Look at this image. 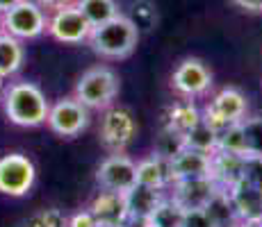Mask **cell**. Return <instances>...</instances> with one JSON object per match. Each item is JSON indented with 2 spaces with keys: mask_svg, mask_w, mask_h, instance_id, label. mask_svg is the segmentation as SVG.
I'll return each instance as SVG.
<instances>
[{
  "mask_svg": "<svg viewBox=\"0 0 262 227\" xmlns=\"http://www.w3.org/2000/svg\"><path fill=\"white\" fill-rule=\"evenodd\" d=\"M46 32L55 41H59L64 45H78L89 39L92 25L82 16V12L75 5H71V7H64V9L48 14Z\"/></svg>",
  "mask_w": 262,
  "mask_h": 227,
  "instance_id": "30bf717a",
  "label": "cell"
},
{
  "mask_svg": "<svg viewBox=\"0 0 262 227\" xmlns=\"http://www.w3.org/2000/svg\"><path fill=\"white\" fill-rule=\"evenodd\" d=\"M246 155H262V116H246L242 118Z\"/></svg>",
  "mask_w": 262,
  "mask_h": 227,
  "instance_id": "4316f807",
  "label": "cell"
},
{
  "mask_svg": "<svg viewBox=\"0 0 262 227\" xmlns=\"http://www.w3.org/2000/svg\"><path fill=\"white\" fill-rule=\"evenodd\" d=\"M34 3H37L46 14H53V12H57V9L71 7V5H75L78 0H34Z\"/></svg>",
  "mask_w": 262,
  "mask_h": 227,
  "instance_id": "1f68e13d",
  "label": "cell"
},
{
  "mask_svg": "<svg viewBox=\"0 0 262 227\" xmlns=\"http://www.w3.org/2000/svg\"><path fill=\"white\" fill-rule=\"evenodd\" d=\"M137 136V120L133 112L121 105H110L103 109L100 118V143L110 153H125L133 139Z\"/></svg>",
  "mask_w": 262,
  "mask_h": 227,
  "instance_id": "8992f818",
  "label": "cell"
},
{
  "mask_svg": "<svg viewBox=\"0 0 262 227\" xmlns=\"http://www.w3.org/2000/svg\"><path fill=\"white\" fill-rule=\"evenodd\" d=\"M46 125L50 132L62 136V139H73L82 134L89 125V109L80 103L78 98H62L50 105Z\"/></svg>",
  "mask_w": 262,
  "mask_h": 227,
  "instance_id": "ba28073f",
  "label": "cell"
},
{
  "mask_svg": "<svg viewBox=\"0 0 262 227\" xmlns=\"http://www.w3.org/2000/svg\"><path fill=\"white\" fill-rule=\"evenodd\" d=\"M244 180L262 186V155H246L244 157Z\"/></svg>",
  "mask_w": 262,
  "mask_h": 227,
  "instance_id": "f546056e",
  "label": "cell"
},
{
  "mask_svg": "<svg viewBox=\"0 0 262 227\" xmlns=\"http://www.w3.org/2000/svg\"><path fill=\"white\" fill-rule=\"evenodd\" d=\"M25 48L23 41L0 32V80H9L23 68Z\"/></svg>",
  "mask_w": 262,
  "mask_h": 227,
  "instance_id": "d6986e66",
  "label": "cell"
},
{
  "mask_svg": "<svg viewBox=\"0 0 262 227\" xmlns=\"http://www.w3.org/2000/svg\"><path fill=\"white\" fill-rule=\"evenodd\" d=\"M208 214L212 216V220L216 225H224V223H233L235 218V211H233V205H230V198H228V191L226 189H219L216 193L210 198V203L205 205Z\"/></svg>",
  "mask_w": 262,
  "mask_h": 227,
  "instance_id": "484cf974",
  "label": "cell"
},
{
  "mask_svg": "<svg viewBox=\"0 0 262 227\" xmlns=\"http://www.w3.org/2000/svg\"><path fill=\"white\" fill-rule=\"evenodd\" d=\"M228 191L235 218L239 223H260L262 220V186L242 178Z\"/></svg>",
  "mask_w": 262,
  "mask_h": 227,
  "instance_id": "7c38bea8",
  "label": "cell"
},
{
  "mask_svg": "<svg viewBox=\"0 0 262 227\" xmlns=\"http://www.w3.org/2000/svg\"><path fill=\"white\" fill-rule=\"evenodd\" d=\"M75 7L82 12V16L87 18L92 28L112 21L114 16H119L121 14L117 0H78Z\"/></svg>",
  "mask_w": 262,
  "mask_h": 227,
  "instance_id": "44dd1931",
  "label": "cell"
},
{
  "mask_svg": "<svg viewBox=\"0 0 262 227\" xmlns=\"http://www.w3.org/2000/svg\"><path fill=\"white\" fill-rule=\"evenodd\" d=\"M210 178L219 184V189H230L235 182L244 178V155L214 150L212 166H210Z\"/></svg>",
  "mask_w": 262,
  "mask_h": 227,
  "instance_id": "e0dca14e",
  "label": "cell"
},
{
  "mask_svg": "<svg viewBox=\"0 0 262 227\" xmlns=\"http://www.w3.org/2000/svg\"><path fill=\"white\" fill-rule=\"evenodd\" d=\"M139 28L133 23V18L125 16V14H119L112 21L96 25L89 32V45L98 57L103 59H125L135 53L139 43Z\"/></svg>",
  "mask_w": 262,
  "mask_h": 227,
  "instance_id": "7a4b0ae2",
  "label": "cell"
},
{
  "mask_svg": "<svg viewBox=\"0 0 262 227\" xmlns=\"http://www.w3.org/2000/svg\"><path fill=\"white\" fill-rule=\"evenodd\" d=\"M3 109L9 123L18 128H39L46 123L50 103L34 82L21 80L3 89Z\"/></svg>",
  "mask_w": 262,
  "mask_h": 227,
  "instance_id": "6da1fadb",
  "label": "cell"
},
{
  "mask_svg": "<svg viewBox=\"0 0 262 227\" xmlns=\"http://www.w3.org/2000/svg\"><path fill=\"white\" fill-rule=\"evenodd\" d=\"M98 227H103V225H98Z\"/></svg>",
  "mask_w": 262,
  "mask_h": 227,
  "instance_id": "f35d334b",
  "label": "cell"
},
{
  "mask_svg": "<svg viewBox=\"0 0 262 227\" xmlns=\"http://www.w3.org/2000/svg\"><path fill=\"white\" fill-rule=\"evenodd\" d=\"M48 14L39 7L34 0H23L14 5L12 9L0 14V28L5 34L18 39V41H30L46 34Z\"/></svg>",
  "mask_w": 262,
  "mask_h": 227,
  "instance_id": "277c9868",
  "label": "cell"
},
{
  "mask_svg": "<svg viewBox=\"0 0 262 227\" xmlns=\"http://www.w3.org/2000/svg\"><path fill=\"white\" fill-rule=\"evenodd\" d=\"M183 218L185 209L167 195L146 220H148V227H183Z\"/></svg>",
  "mask_w": 262,
  "mask_h": 227,
  "instance_id": "7402d4cb",
  "label": "cell"
},
{
  "mask_svg": "<svg viewBox=\"0 0 262 227\" xmlns=\"http://www.w3.org/2000/svg\"><path fill=\"white\" fill-rule=\"evenodd\" d=\"M260 223H262V220H260Z\"/></svg>",
  "mask_w": 262,
  "mask_h": 227,
  "instance_id": "ab89813d",
  "label": "cell"
},
{
  "mask_svg": "<svg viewBox=\"0 0 262 227\" xmlns=\"http://www.w3.org/2000/svg\"><path fill=\"white\" fill-rule=\"evenodd\" d=\"M125 207H128V216L130 218H148L155 211V207L167 198L162 189H153L146 184H135L133 189L125 191Z\"/></svg>",
  "mask_w": 262,
  "mask_h": 227,
  "instance_id": "2e32d148",
  "label": "cell"
},
{
  "mask_svg": "<svg viewBox=\"0 0 262 227\" xmlns=\"http://www.w3.org/2000/svg\"><path fill=\"white\" fill-rule=\"evenodd\" d=\"M242 227H262V223H239Z\"/></svg>",
  "mask_w": 262,
  "mask_h": 227,
  "instance_id": "8d00e7d4",
  "label": "cell"
},
{
  "mask_svg": "<svg viewBox=\"0 0 262 227\" xmlns=\"http://www.w3.org/2000/svg\"><path fill=\"white\" fill-rule=\"evenodd\" d=\"M137 184H146V186H153V189L167 191L171 186L169 159L150 153L148 157L137 161Z\"/></svg>",
  "mask_w": 262,
  "mask_h": 227,
  "instance_id": "ac0fdd59",
  "label": "cell"
},
{
  "mask_svg": "<svg viewBox=\"0 0 262 227\" xmlns=\"http://www.w3.org/2000/svg\"><path fill=\"white\" fill-rule=\"evenodd\" d=\"M96 182L105 191L125 193L137 184V161L130 159L125 153H112L100 161L98 170H96Z\"/></svg>",
  "mask_w": 262,
  "mask_h": 227,
  "instance_id": "8fae6325",
  "label": "cell"
},
{
  "mask_svg": "<svg viewBox=\"0 0 262 227\" xmlns=\"http://www.w3.org/2000/svg\"><path fill=\"white\" fill-rule=\"evenodd\" d=\"M37 182V168L28 155L9 153L0 157V193L9 198H23Z\"/></svg>",
  "mask_w": 262,
  "mask_h": 227,
  "instance_id": "52a82bcc",
  "label": "cell"
},
{
  "mask_svg": "<svg viewBox=\"0 0 262 227\" xmlns=\"http://www.w3.org/2000/svg\"><path fill=\"white\" fill-rule=\"evenodd\" d=\"M183 227H216V223L208 214V209L201 207V209H185Z\"/></svg>",
  "mask_w": 262,
  "mask_h": 227,
  "instance_id": "f1b7e54d",
  "label": "cell"
},
{
  "mask_svg": "<svg viewBox=\"0 0 262 227\" xmlns=\"http://www.w3.org/2000/svg\"><path fill=\"white\" fill-rule=\"evenodd\" d=\"M121 227H148V220H144V218H128Z\"/></svg>",
  "mask_w": 262,
  "mask_h": 227,
  "instance_id": "836d02e7",
  "label": "cell"
},
{
  "mask_svg": "<svg viewBox=\"0 0 262 227\" xmlns=\"http://www.w3.org/2000/svg\"><path fill=\"white\" fill-rule=\"evenodd\" d=\"M67 227H98V220L94 218L92 209L75 211L71 218H67Z\"/></svg>",
  "mask_w": 262,
  "mask_h": 227,
  "instance_id": "4dcf8cb0",
  "label": "cell"
},
{
  "mask_svg": "<svg viewBox=\"0 0 262 227\" xmlns=\"http://www.w3.org/2000/svg\"><path fill=\"white\" fill-rule=\"evenodd\" d=\"M246 109H249L246 95L237 87H224L221 91H216L212 100L201 109V118L214 132H219L226 125L239 123L242 118H246Z\"/></svg>",
  "mask_w": 262,
  "mask_h": 227,
  "instance_id": "5b68a950",
  "label": "cell"
},
{
  "mask_svg": "<svg viewBox=\"0 0 262 227\" xmlns=\"http://www.w3.org/2000/svg\"><path fill=\"white\" fill-rule=\"evenodd\" d=\"M235 7L249 14H262V0H233Z\"/></svg>",
  "mask_w": 262,
  "mask_h": 227,
  "instance_id": "d6a6232c",
  "label": "cell"
},
{
  "mask_svg": "<svg viewBox=\"0 0 262 227\" xmlns=\"http://www.w3.org/2000/svg\"><path fill=\"white\" fill-rule=\"evenodd\" d=\"M0 32H3V28H0Z\"/></svg>",
  "mask_w": 262,
  "mask_h": 227,
  "instance_id": "74e56055",
  "label": "cell"
},
{
  "mask_svg": "<svg viewBox=\"0 0 262 227\" xmlns=\"http://www.w3.org/2000/svg\"><path fill=\"white\" fill-rule=\"evenodd\" d=\"M25 227H67V216L57 207H43L28 216Z\"/></svg>",
  "mask_w": 262,
  "mask_h": 227,
  "instance_id": "83f0119b",
  "label": "cell"
},
{
  "mask_svg": "<svg viewBox=\"0 0 262 227\" xmlns=\"http://www.w3.org/2000/svg\"><path fill=\"white\" fill-rule=\"evenodd\" d=\"M201 120V109L194 105V100L185 98L183 103H176L169 107L167 118H164V125L178 130L180 134H185L187 130H191L196 123Z\"/></svg>",
  "mask_w": 262,
  "mask_h": 227,
  "instance_id": "ffe728a7",
  "label": "cell"
},
{
  "mask_svg": "<svg viewBox=\"0 0 262 227\" xmlns=\"http://www.w3.org/2000/svg\"><path fill=\"white\" fill-rule=\"evenodd\" d=\"M18 3H23V0H0V14L7 12V9H12L14 5H18Z\"/></svg>",
  "mask_w": 262,
  "mask_h": 227,
  "instance_id": "e575fe53",
  "label": "cell"
},
{
  "mask_svg": "<svg viewBox=\"0 0 262 227\" xmlns=\"http://www.w3.org/2000/svg\"><path fill=\"white\" fill-rule=\"evenodd\" d=\"M183 148H185V134H180L178 130L169 128V125H162L158 139H155L153 153L160 155V157H164V159H171L173 155H178Z\"/></svg>",
  "mask_w": 262,
  "mask_h": 227,
  "instance_id": "d4e9b609",
  "label": "cell"
},
{
  "mask_svg": "<svg viewBox=\"0 0 262 227\" xmlns=\"http://www.w3.org/2000/svg\"><path fill=\"white\" fill-rule=\"evenodd\" d=\"M94 218L98 220V225L103 227H121L128 216V207H125V195L119 191H100L98 195L89 205Z\"/></svg>",
  "mask_w": 262,
  "mask_h": 227,
  "instance_id": "5bb4252c",
  "label": "cell"
},
{
  "mask_svg": "<svg viewBox=\"0 0 262 227\" xmlns=\"http://www.w3.org/2000/svg\"><path fill=\"white\" fill-rule=\"evenodd\" d=\"M171 89L183 98H201L212 89V70L205 66V62L196 57H187L173 68L171 73Z\"/></svg>",
  "mask_w": 262,
  "mask_h": 227,
  "instance_id": "9c48e42d",
  "label": "cell"
},
{
  "mask_svg": "<svg viewBox=\"0 0 262 227\" xmlns=\"http://www.w3.org/2000/svg\"><path fill=\"white\" fill-rule=\"evenodd\" d=\"M216 227H242L239 220H233V223H224V225H216Z\"/></svg>",
  "mask_w": 262,
  "mask_h": 227,
  "instance_id": "d590c367",
  "label": "cell"
},
{
  "mask_svg": "<svg viewBox=\"0 0 262 227\" xmlns=\"http://www.w3.org/2000/svg\"><path fill=\"white\" fill-rule=\"evenodd\" d=\"M119 95V78L112 68L94 66L84 70L75 82L73 98H78L87 109H105L114 105Z\"/></svg>",
  "mask_w": 262,
  "mask_h": 227,
  "instance_id": "3957f363",
  "label": "cell"
},
{
  "mask_svg": "<svg viewBox=\"0 0 262 227\" xmlns=\"http://www.w3.org/2000/svg\"><path fill=\"white\" fill-rule=\"evenodd\" d=\"M171 200H176L183 209H201L210 203V198L219 191V184L205 175V178H187L171 182Z\"/></svg>",
  "mask_w": 262,
  "mask_h": 227,
  "instance_id": "4fadbf2b",
  "label": "cell"
},
{
  "mask_svg": "<svg viewBox=\"0 0 262 227\" xmlns=\"http://www.w3.org/2000/svg\"><path fill=\"white\" fill-rule=\"evenodd\" d=\"M185 148L201 150V153L212 155L216 150V132L210 128L208 123H203V118H201L194 128L185 132Z\"/></svg>",
  "mask_w": 262,
  "mask_h": 227,
  "instance_id": "603a6c76",
  "label": "cell"
},
{
  "mask_svg": "<svg viewBox=\"0 0 262 227\" xmlns=\"http://www.w3.org/2000/svg\"><path fill=\"white\" fill-rule=\"evenodd\" d=\"M216 150L221 153H233V155H244L246 157V143H244V132H242V120L239 123H230L224 130L216 132Z\"/></svg>",
  "mask_w": 262,
  "mask_h": 227,
  "instance_id": "cb8c5ba5",
  "label": "cell"
},
{
  "mask_svg": "<svg viewBox=\"0 0 262 227\" xmlns=\"http://www.w3.org/2000/svg\"><path fill=\"white\" fill-rule=\"evenodd\" d=\"M210 166H212V155L183 148L178 155H173L169 159L171 182L187 180V178H205V175H210Z\"/></svg>",
  "mask_w": 262,
  "mask_h": 227,
  "instance_id": "9a60e30c",
  "label": "cell"
}]
</instances>
